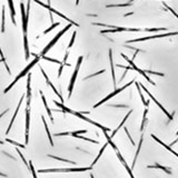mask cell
Listing matches in <instances>:
<instances>
[{"instance_id": "obj_41", "label": "cell", "mask_w": 178, "mask_h": 178, "mask_svg": "<svg viewBox=\"0 0 178 178\" xmlns=\"http://www.w3.org/2000/svg\"><path fill=\"white\" fill-rule=\"evenodd\" d=\"M109 107H116V108H128L127 105H109Z\"/></svg>"}, {"instance_id": "obj_11", "label": "cell", "mask_w": 178, "mask_h": 178, "mask_svg": "<svg viewBox=\"0 0 178 178\" xmlns=\"http://www.w3.org/2000/svg\"><path fill=\"white\" fill-rule=\"evenodd\" d=\"M40 70H41V74H43V77H45V79H46V83H47V85L50 86L51 89H52V90L55 91V93H56V95H57V96L59 97L60 100H61V102L64 104V99H62V96H61V95H60V93H59V91H58V90L56 89V87H55V86H53V85H52V84H51V83H50V80H49V78H48V76H47V74L45 72V70H43V68L41 67V66H40Z\"/></svg>"}, {"instance_id": "obj_12", "label": "cell", "mask_w": 178, "mask_h": 178, "mask_svg": "<svg viewBox=\"0 0 178 178\" xmlns=\"http://www.w3.org/2000/svg\"><path fill=\"white\" fill-rule=\"evenodd\" d=\"M29 125H30V109L26 108V145L29 140Z\"/></svg>"}, {"instance_id": "obj_1", "label": "cell", "mask_w": 178, "mask_h": 178, "mask_svg": "<svg viewBox=\"0 0 178 178\" xmlns=\"http://www.w3.org/2000/svg\"><path fill=\"white\" fill-rule=\"evenodd\" d=\"M53 104L56 105V106H58V107H60L62 110L65 111V112H68V114H72V115H75V116H77L78 118H80V119H83V120H86L87 123H90L91 125H93V126H96V127H98V128H100L102 131H109V128H107V127H104L102 125H100V124H98V123H96V121H93V120H91V119H89V118H87V117H85V116H83V114L81 112H77V111H74V110H71V109H69L68 107H66L62 102H53Z\"/></svg>"}, {"instance_id": "obj_26", "label": "cell", "mask_w": 178, "mask_h": 178, "mask_svg": "<svg viewBox=\"0 0 178 178\" xmlns=\"http://www.w3.org/2000/svg\"><path fill=\"white\" fill-rule=\"evenodd\" d=\"M107 133H108V131H104V135H105V137L107 138V141H108V144L110 145L111 147H112V148H114V149H115V150L117 152V150H118L117 146H116V145H115V144H114V143H112V140H111V137H110V136H109V135H108Z\"/></svg>"}, {"instance_id": "obj_7", "label": "cell", "mask_w": 178, "mask_h": 178, "mask_svg": "<svg viewBox=\"0 0 178 178\" xmlns=\"http://www.w3.org/2000/svg\"><path fill=\"white\" fill-rule=\"evenodd\" d=\"M133 83H134V81H130V83H128V84H126V85H125V86H123V87H121V88H116V89H115V90H114V91H112V93H109V95H108V96H107V97H106V98H104V99H102V100H100V102H98V104H96V105H95V106H93V108H97V107H99V106H100V105H102V104H104V102H107V100H109V99H110V98H112V97H114V96H116V95H117V93H121V91H123V90H124V89H126V88H127V87H129V86L131 85V84H133Z\"/></svg>"}, {"instance_id": "obj_45", "label": "cell", "mask_w": 178, "mask_h": 178, "mask_svg": "<svg viewBox=\"0 0 178 178\" xmlns=\"http://www.w3.org/2000/svg\"><path fill=\"white\" fill-rule=\"evenodd\" d=\"M0 176H2V177H7V175H6V174H2L1 171H0Z\"/></svg>"}, {"instance_id": "obj_50", "label": "cell", "mask_w": 178, "mask_h": 178, "mask_svg": "<svg viewBox=\"0 0 178 178\" xmlns=\"http://www.w3.org/2000/svg\"><path fill=\"white\" fill-rule=\"evenodd\" d=\"M133 1H135V0H130V2H133Z\"/></svg>"}, {"instance_id": "obj_17", "label": "cell", "mask_w": 178, "mask_h": 178, "mask_svg": "<svg viewBox=\"0 0 178 178\" xmlns=\"http://www.w3.org/2000/svg\"><path fill=\"white\" fill-rule=\"evenodd\" d=\"M152 138H154V139H155V140H156L157 143H159V144H160L161 146H164V147H165V148L167 149V150H169L170 153L174 154V155H175V156H176V157H177V158H178V154L176 153L175 150H173V149L170 148V146H168V145H166V144H165V143H162V141H161L160 139H158V138H157V137H156V136H155V135H152Z\"/></svg>"}, {"instance_id": "obj_47", "label": "cell", "mask_w": 178, "mask_h": 178, "mask_svg": "<svg viewBox=\"0 0 178 178\" xmlns=\"http://www.w3.org/2000/svg\"><path fill=\"white\" fill-rule=\"evenodd\" d=\"M79 3V0H76V5H78Z\"/></svg>"}, {"instance_id": "obj_35", "label": "cell", "mask_w": 178, "mask_h": 178, "mask_svg": "<svg viewBox=\"0 0 178 178\" xmlns=\"http://www.w3.org/2000/svg\"><path fill=\"white\" fill-rule=\"evenodd\" d=\"M40 58H43V59H45V60H48V61H51V62H55V64H59V65L62 64V62H60L59 60L53 59V58H49V57H46V56H41Z\"/></svg>"}, {"instance_id": "obj_36", "label": "cell", "mask_w": 178, "mask_h": 178, "mask_svg": "<svg viewBox=\"0 0 178 178\" xmlns=\"http://www.w3.org/2000/svg\"><path fill=\"white\" fill-rule=\"evenodd\" d=\"M59 25H60L59 22H55V24H52V25H51L50 27H49V28H48V29H47V30H45V31H43V35L48 34V32H49V31H50V30H52V29H55V28H56V27H58V26H59Z\"/></svg>"}, {"instance_id": "obj_31", "label": "cell", "mask_w": 178, "mask_h": 178, "mask_svg": "<svg viewBox=\"0 0 178 178\" xmlns=\"http://www.w3.org/2000/svg\"><path fill=\"white\" fill-rule=\"evenodd\" d=\"M5 6L2 7V18H1V32H5Z\"/></svg>"}, {"instance_id": "obj_29", "label": "cell", "mask_w": 178, "mask_h": 178, "mask_svg": "<svg viewBox=\"0 0 178 178\" xmlns=\"http://www.w3.org/2000/svg\"><path fill=\"white\" fill-rule=\"evenodd\" d=\"M0 57H1L2 62H3V64H5V66H6V69H7L8 74L10 75V74H11V71H10V68L8 67V65H7V62H6V58H5V56H3V52H2V50H1V47H0Z\"/></svg>"}, {"instance_id": "obj_22", "label": "cell", "mask_w": 178, "mask_h": 178, "mask_svg": "<svg viewBox=\"0 0 178 178\" xmlns=\"http://www.w3.org/2000/svg\"><path fill=\"white\" fill-rule=\"evenodd\" d=\"M40 96H41V99H43V105H45V108H46V110H47L48 115H49V118H50V120L53 123V118H52V116H51V110L49 109V107H48V105H47L46 98H45V95H43V93L41 91V90H40Z\"/></svg>"}, {"instance_id": "obj_9", "label": "cell", "mask_w": 178, "mask_h": 178, "mask_svg": "<svg viewBox=\"0 0 178 178\" xmlns=\"http://www.w3.org/2000/svg\"><path fill=\"white\" fill-rule=\"evenodd\" d=\"M176 35H178L177 31H175V32H167V34H162V35H156V36H149V37H144V38H138V39H134V40H129V41H127V43L146 41V40L155 39V38H162V37H169V36H176Z\"/></svg>"}, {"instance_id": "obj_25", "label": "cell", "mask_w": 178, "mask_h": 178, "mask_svg": "<svg viewBox=\"0 0 178 178\" xmlns=\"http://www.w3.org/2000/svg\"><path fill=\"white\" fill-rule=\"evenodd\" d=\"M41 119H43V125H45V129H46V131H47V134H48V138H49V141H50V146L53 147V141H52V138H51V135H50V131H49V128L47 126V123H46V120H45V117L41 116Z\"/></svg>"}, {"instance_id": "obj_27", "label": "cell", "mask_w": 178, "mask_h": 178, "mask_svg": "<svg viewBox=\"0 0 178 178\" xmlns=\"http://www.w3.org/2000/svg\"><path fill=\"white\" fill-rule=\"evenodd\" d=\"M107 145H108V144H105V145H104V147H102V149H100V152H99V154H98V156H97V157H96V159L93 161V164H91V167H93V166H95V164H97V161L100 159V157H102V153L105 152V149H106V147H107Z\"/></svg>"}, {"instance_id": "obj_6", "label": "cell", "mask_w": 178, "mask_h": 178, "mask_svg": "<svg viewBox=\"0 0 178 178\" xmlns=\"http://www.w3.org/2000/svg\"><path fill=\"white\" fill-rule=\"evenodd\" d=\"M36 3H38V5H40V6H43V8H46V9H48L50 12H53V14H56V15H58L59 17L61 18H64L65 20H67V21H69V24H71V25H74V26H76V27H78V24L77 22H75V21H72L71 19H69V18H67L65 15H62L61 12H59L58 10H56V9H53L52 7H50V5H47V3H43V2H41L40 0H34Z\"/></svg>"}, {"instance_id": "obj_34", "label": "cell", "mask_w": 178, "mask_h": 178, "mask_svg": "<svg viewBox=\"0 0 178 178\" xmlns=\"http://www.w3.org/2000/svg\"><path fill=\"white\" fill-rule=\"evenodd\" d=\"M147 112H148V109L146 108L144 111V117H143V123H141V126H140V130L143 131L144 130V127H145V124H146V116H147Z\"/></svg>"}, {"instance_id": "obj_43", "label": "cell", "mask_w": 178, "mask_h": 178, "mask_svg": "<svg viewBox=\"0 0 178 178\" xmlns=\"http://www.w3.org/2000/svg\"><path fill=\"white\" fill-rule=\"evenodd\" d=\"M64 66H65L64 64H61V65H60L59 70H58V77H60V76H61V72H62V69H64Z\"/></svg>"}, {"instance_id": "obj_18", "label": "cell", "mask_w": 178, "mask_h": 178, "mask_svg": "<svg viewBox=\"0 0 178 178\" xmlns=\"http://www.w3.org/2000/svg\"><path fill=\"white\" fill-rule=\"evenodd\" d=\"M117 156H118L119 160L121 161V164H124V166H125V168L127 169V171H128V174H129V176H130V178H135V177H134V175H133V171H131V169L129 168V166H128V165H127V162L125 161V159L123 158V156L120 155V153H119L118 150H117Z\"/></svg>"}, {"instance_id": "obj_24", "label": "cell", "mask_w": 178, "mask_h": 178, "mask_svg": "<svg viewBox=\"0 0 178 178\" xmlns=\"http://www.w3.org/2000/svg\"><path fill=\"white\" fill-rule=\"evenodd\" d=\"M136 88H137V90H138V93H139V96H140V98H141V102H143V104H144L146 107H148V105H149V102H146L145 100V97L144 95H143V93H141V89H140V86H139V84L136 81Z\"/></svg>"}, {"instance_id": "obj_42", "label": "cell", "mask_w": 178, "mask_h": 178, "mask_svg": "<svg viewBox=\"0 0 178 178\" xmlns=\"http://www.w3.org/2000/svg\"><path fill=\"white\" fill-rule=\"evenodd\" d=\"M17 152H18V154H19V156L21 157V159L24 160V164H25L26 166H28V162H27V160H26V159H25V157H24V155L21 154V152H20V150H18V149H17Z\"/></svg>"}, {"instance_id": "obj_52", "label": "cell", "mask_w": 178, "mask_h": 178, "mask_svg": "<svg viewBox=\"0 0 178 178\" xmlns=\"http://www.w3.org/2000/svg\"><path fill=\"white\" fill-rule=\"evenodd\" d=\"M176 135H178V131H177V134H176Z\"/></svg>"}, {"instance_id": "obj_14", "label": "cell", "mask_w": 178, "mask_h": 178, "mask_svg": "<svg viewBox=\"0 0 178 178\" xmlns=\"http://www.w3.org/2000/svg\"><path fill=\"white\" fill-rule=\"evenodd\" d=\"M30 80H31V74H28V79H27V108L30 107V102H31V88H30Z\"/></svg>"}, {"instance_id": "obj_10", "label": "cell", "mask_w": 178, "mask_h": 178, "mask_svg": "<svg viewBox=\"0 0 178 178\" xmlns=\"http://www.w3.org/2000/svg\"><path fill=\"white\" fill-rule=\"evenodd\" d=\"M121 57H123V58H125V59L127 60L128 62H129V65H130V66L133 67V69H134V70H136V71H138V72H139L140 75H143V76H144L145 78H146V80H147V81H149V83H150L152 85L155 86V83H154L153 80H152V79H150L149 77H148V76H147V75H146L145 70H141V69H139V68H138V67H137V66H136L135 62H134V60H130V59H129V58H128V57H127V56L125 55V53H121Z\"/></svg>"}, {"instance_id": "obj_28", "label": "cell", "mask_w": 178, "mask_h": 178, "mask_svg": "<svg viewBox=\"0 0 178 178\" xmlns=\"http://www.w3.org/2000/svg\"><path fill=\"white\" fill-rule=\"evenodd\" d=\"M48 157H50L52 159H56V160H60V161H64V162H69V164H72L75 165L76 162L72 160H68V159H64V158H60V157H57V156H53V155H48Z\"/></svg>"}, {"instance_id": "obj_46", "label": "cell", "mask_w": 178, "mask_h": 178, "mask_svg": "<svg viewBox=\"0 0 178 178\" xmlns=\"http://www.w3.org/2000/svg\"><path fill=\"white\" fill-rule=\"evenodd\" d=\"M130 15H133V12H129V14H126V15H125V17H128V16H130Z\"/></svg>"}, {"instance_id": "obj_38", "label": "cell", "mask_w": 178, "mask_h": 178, "mask_svg": "<svg viewBox=\"0 0 178 178\" xmlns=\"http://www.w3.org/2000/svg\"><path fill=\"white\" fill-rule=\"evenodd\" d=\"M29 168H30L31 173H32V177L37 178V175H36V171H35V168H34V165H32V161H29Z\"/></svg>"}, {"instance_id": "obj_44", "label": "cell", "mask_w": 178, "mask_h": 178, "mask_svg": "<svg viewBox=\"0 0 178 178\" xmlns=\"http://www.w3.org/2000/svg\"><path fill=\"white\" fill-rule=\"evenodd\" d=\"M9 109H6V110L3 111V112H2V114H1V115H0V118H1V117H2V116H3V115H5V114H6V112H7V111H8Z\"/></svg>"}, {"instance_id": "obj_32", "label": "cell", "mask_w": 178, "mask_h": 178, "mask_svg": "<svg viewBox=\"0 0 178 178\" xmlns=\"http://www.w3.org/2000/svg\"><path fill=\"white\" fill-rule=\"evenodd\" d=\"M106 70L104 69V70H100V71H98V72H95V74H91V75H89V76H87L84 78V80H88V79H90V78H93V77H96L98 76V75H100V74H104Z\"/></svg>"}, {"instance_id": "obj_13", "label": "cell", "mask_w": 178, "mask_h": 178, "mask_svg": "<svg viewBox=\"0 0 178 178\" xmlns=\"http://www.w3.org/2000/svg\"><path fill=\"white\" fill-rule=\"evenodd\" d=\"M24 98H25V93H22V96H21L20 100H19V102H18V106H17V108H16V111H15V114H14V116H12V119H11V121H10V124H9V127H8V129H7V131H6V134H9L10 129H11V127H12V125H14V121H15V119H16V117H17L18 111H19V108H20V106H21V104H22Z\"/></svg>"}, {"instance_id": "obj_33", "label": "cell", "mask_w": 178, "mask_h": 178, "mask_svg": "<svg viewBox=\"0 0 178 178\" xmlns=\"http://www.w3.org/2000/svg\"><path fill=\"white\" fill-rule=\"evenodd\" d=\"M76 35H77V31H74V34H72V37H71V39H70V43H69V45H68V48L67 50H69L71 47H72V45H74V43H75V38H76Z\"/></svg>"}, {"instance_id": "obj_51", "label": "cell", "mask_w": 178, "mask_h": 178, "mask_svg": "<svg viewBox=\"0 0 178 178\" xmlns=\"http://www.w3.org/2000/svg\"><path fill=\"white\" fill-rule=\"evenodd\" d=\"M0 62H2V60H1V59H0Z\"/></svg>"}, {"instance_id": "obj_3", "label": "cell", "mask_w": 178, "mask_h": 178, "mask_svg": "<svg viewBox=\"0 0 178 178\" xmlns=\"http://www.w3.org/2000/svg\"><path fill=\"white\" fill-rule=\"evenodd\" d=\"M93 167H80V168H51V169H39L38 173H79L91 170Z\"/></svg>"}, {"instance_id": "obj_30", "label": "cell", "mask_w": 178, "mask_h": 178, "mask_svg": "<svg viewBox=\"0 0 178 178\" xmlns=\"http://www.w3.org/2000/svg\"><path fill=\"white\" fill-rule=\"evenodd\" d=\"M131 6V2L129 3H121V5H107L106 7L107 8H116V7H130Z\"/></svg>"}, {"instance_id": "obj_20", "label": "cell", "mask_w": 178, "mask_h": 178, "mask_svg": "<svg viewBox=\"0 0 178 178\" xmlns=\"http://www.w3.org/2000/svg\"><path fill=\"white\" fill-rule=\"evenodd\" d=\"M143 141H144V136L141 135L140 137V140H139V145H138V148H137V152H136V155L134 157V160H133V165H131V168H134L136 165V160H137V157L139 155V152H140V148H141V145H143Z\"/></svg>"}, {"instance_id": "obj_39", "label": "cell", "mask_w": 178, "mask_h": 178, "mask_svg": "<svg viewBox=\"0 0 178 178\" xmlns=\"http://www.w3.org/2000/svg\"><path fill=\"white\" fill-rule=\"evenodd\" d=\"M164 6H165V8L168 9V10H169L170 12H171V14H173V15H174V16H175V17H176V18H177V19H178V14H176V12H175V10H174V9H171V8H170V7H168L167 5H164Z\"/></svg>"}, {"instance_id": "obj_40", "label": "cell", "mask_w": 178, "mask_h": 178, "mask_svg": "<svg viewBox=\"0 0 178 178\" xmlns=\"http://www.w3.org/2000/svg\"><path fill=\"white\" fill-rule=\"evenodd\" d=\"M125 133L127 134L128 138H129V140H130V143H131V145H133V146H135V143H134V140H133V138L130 137V134H129V131H128V129H127V128H125Z\"/></svg>"}, {"instance_id": "obj_15", "label": "cell", "mask_w": 178, "mask_h": 178, "mask_svg": "<svg viewBox=\"0 0 178 178\" xmlns=\"http://www.w3.org/2000/svg\"><path fill=\"white\" fill-rule=\"evenodd\" d=\"M109 61H110V69H111V76H112V84L116 89V78H115V65L112 61V50L109 49Z\"/></svg>"}, {"instance_id": "obj_2", "label": "cell", "mask_w": 178, "mask_h": 178, "mask_svg": "<svg viewBox=\"0 0 178 178\" xmlns=\"http://www.w3.org/2000/svg\"><path fill=\"white\" fill-rule=\"evenodd\" d=\"M39 59H40V56H37V57H35V59L32 60V61H31V62H30V64H29V65H28V66H27V67H26L25 69H24V70H22V71H21V72H20V74H19V75H18L17 77H16V79H15V80H14V81H12V83H11V84H10V85H9L8 87H7V88H6L5 90H3V93H8L9 90H10V89H11V88H12V87L15 86V84L17 83V81L19 80V79H20V78H22L24 76H26V75H27V74L29 72V70H30V69H31L32 67H34L35 65H37V64L39 62Z\"/></svg>"}, {"instance_id": "obj_48", "label": "cell", "mask_w": 178, "mask_h": 178, "mask_svg": "<svg viewBox=\"0 0 178 178\" xmlns=\"http://www.w3.org/2000/svg\"><path fill=\"white\" fill-rule=\"evenodd\" d=\"M49 3H50V0H48V5H49Z\"/></svg>"}, {"instance_id": "obj_23", "label": "cell", "mask_w": 178, "mask_h": 178, "mask_svg": "<svg viewBox=\"0 0 178 178\" xmlns=\"http://www.w3.org/2000/svg\"><path fill=\"white\" fill-rule=\"evenodd\" d=\"M147 168H159V169L164 170V171H165L166 174H168V175L171 174V170H170L169 168L164 167V166H161V165H159V164H156V165H153V166H147Z\"/></svg>"}, {"instance_id": "obj_21", "label": "cell", "mask_w": 178, "mask_h": 178, "mask_svg": "<svg viewBox=\"0 0 178 178\" xmlns=\"http://www.w3.org/2000/svg\"><path fill=\"white\" fill-rule=\"evenodd\" d=\"M9 7H10V12H11V20H12V24L16 25V19H15V16H16V11H15V7H14V2L12 0H8Z\"/></svg>"}, {"instance_id": "obj_16", "label": "cell", "mask_w": 178, "mask_h": 178, "mask_svg": "<svg viewBox=\"0 0 178 178\" xmlns=\"http://www.w3.org/2000/svg\"><path fill=\"white\" fill-rule=\"evenodd\" d=\"M87 130L84 129V130H77V131H66V133H59V134H55V136L59 137V136H74L78 135V134H86Z\"/></svg>"}, {"instance_id": "obj_4", "label": "cell", "mask_w": 178, "mask_h": 178, "mask_svg": "<svg viewBox=\"0 0 178 178\" xmlns=\"http://www.w3.org/2000/svg\"><path fill=\"white\" fill-rule=\"evenodd\" d=\"M70 27H71V24H69V25H68V26H66V27H65V28H64V29H62L61 31H59L58 34H57V35H56V36H55V38H53V39L51 40L50 43H48V45H47V46H46V47H45V49H43V50L41 51V53H40V57H41V56H45V55H46V53H47L48 51L50 50L51 48H52V47L55 46V43H57V41H58V40H59V39H60V37H61L62 35L65 34V32L67 31L68 29L70 28Z\"/></svg>"}, {"instance_id": "obj_5", "label": "cell", "mask_w": 178, "mask_h": 178, "mask_svg": "<svg viewBox=\"0 0 178 178\" xmlns=\"http://www.w3.org/2000/svg\"><path fill=\"white\" fill-rule=\"evenodd\" d=\"M83 56H80L79 58H78V61H77V65H76V68H75V71H74V74H72V76H71V79H70V83H69V87H68V97H70L71 96V93H72V89H74V86H75V83H76V79H77V76H78V71H79V68H80V65H81V61H83Z\"/></svg>"}, {"instance_id": "obj_37", "label": "cell", "mask_w": 178, "mask_h": 178, "mask_svg": "<svg viewBox=\"0 0 178 178\" xmlns=\"http://www.w3.org/2000/svg\"><path fill=\"white\" fill-rule=\"evenodd\" d=\"M8 143H10V144H12V145H15V146H18V147H20V148H25L26 146L25 145H21V144H19V143H17V141H14V140H11V139H6Z\"/></svg>"}, {"instance_id": "obj_19", "label": "cell", "mask_w": 178, "mask_h": 178, "mask_svg": "<svg viewBox=\"0 0 178 178\" xmlns=\"http://www.w3.org/2000/svg\"><path fill=\"white\" fill-rule=\"evenodd\" d=\"M131 112H133V109H130V110L128 111V114L127 115H126V116H125V118H124V120H123V121H121V123H120V125H119L118 127L116 128V129H115V130H114V131H112V134H111V138H112V137H114V136L116 135V134H117V131H118L119 129H120V128L123 127V126H124V124H125V123H126V120H127L128 119V117H129V116H130V114H131Z\"/></svg>"}, {"instance_id": "obj_8", "label": "cell", "mask_w": 178, "mask_h": 178, "mask_svg": "<svg viewBox=\"0 0 178 178\" xmlns=\"http://www.w3.org/2000/svg\"><path fill=\"white\" fill-rule=\"evenodd\" d=\"M139 86H140V87H141V88L144 89L145 91L147 93V95H148V96H149V97L152 98V100H154V102H155V104H156V105H157V106H158V107L160 108L161 110L164 111V114H165V115H166V116L168 117V119H169V120H171V119L174 118V115H175V112H174L173 115H170L169 112H168V111H167V110H166V109H165V108H164V107H162V105H161L160 102H157V99H156V98L154 97V96H153V95H152V93H150V91H149V90H148V89H147V88L145 87V86H143V85H141V84H139Z\"/></svg>"}, {"instance_id": "obj_49", "label": "cell", "mask_w": 178, "mask_h": 178, "mask_svg": "<svg viewBox=\"0 0 178 178\" xmlns=\"http://www.w3.org/2000/svg\"><path fill=\"white\" fill-rule=\"evenodd\" d=\"M0 144H3V143H2V141H1V140H0Z\"/></svg>"}]
</instances>
